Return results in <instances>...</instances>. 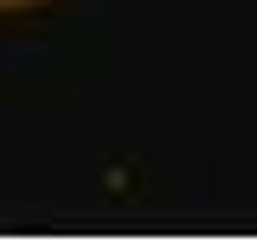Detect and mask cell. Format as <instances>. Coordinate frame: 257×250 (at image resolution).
Wrapping results in <instances>:
<instances>
[{
  "label": "cell",
  "instance_id": "1",
  "mask_svg": "<svg viewBox=\"0 0 257 250\" xmlns=\"http://www.w3.org/2000/svg\"><path fill=\"white\" fill-rule=\"evenodd\" d=\"M39 7H58V0H0V13H39Z\"/></svg>",
  "mask_w": 257,
  "mask_h": 250
}]
</instances>
